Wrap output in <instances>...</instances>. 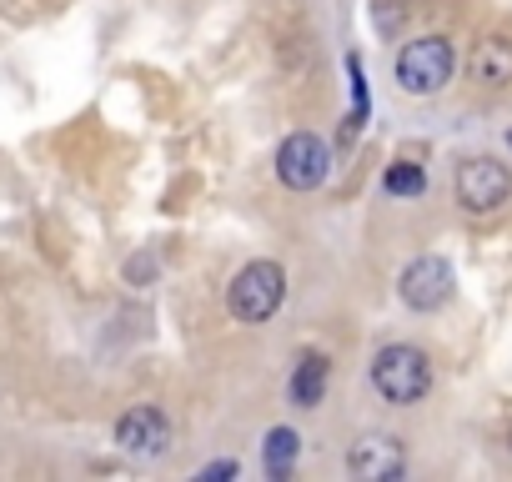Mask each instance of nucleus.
Returning <instances> with one entry per match:
<instances>
[{
    "mask_svg": "<svg viewBox=\"0 0 512 482\" xmlns=\"http://www.w3.org/2000/svg\"><path fill=\"white\" fill-rule=\"evenodd\" d=\"M372 387L382 402L392 407H412L432 392V362L422 347H407V342H392L372 357Z\"/></svg>",
    "mask_w": 512,
    "mask_h": 482,
    "instance_id": "1",
    "label": "nucleus"
},
{
    "mask_svg": "<svg viewBox=\"0 0 512 482\" xmlns=\"http://www.w3.org/2000/svg\"><path fill=\"white\" fill-rule=\"evenodd\" d=\"M287 302V272L277 262H246L236 277H231V292H226V307L236 322L246 327H262L282 312Z\"/></svg>",
    "mask_w": 512,
    "mask_h": 482,
    "instance_id": "2",
    "label": "nucleus"
},
{
    "mask_svg": "<svg viewBox=\"0 0 512 482\" xmlns=\"http://www.w3.org/2000/svg\"><path fill=\"white\" fill-rule=\"evenodd\" d=\"M447 81H452V41L422 36V41H407L402 46V56H397V86L407 96H437Z\"/></svg>",
    "mask_w": 512,
    "mask_h": 482,
    "instance_id": "3",
    "label": "nucleus"
},
{
    "mask_svg": "<svg viewBox=\"0 0 512 482\" xmlns=\"http://www.w3.org/2000/svg\"><path fill=\"white\" fill-rule=\"evenodd\" d=\"M327 171H332V151H327L322 136L292 131V136L277 146V176H282V186H292V191H317V186L327 181Z\"/></svg>",
    "mask_w": 512,
    "mask_h": 482,
    "instance_id": "4",
    "label": "nucleus"
},
{
    "mask_svg": "<svg viewBox=\"0 0 512 482\" xmlns=\"http://www.w3.org/2000/svg\"><path fill=\"white\" fill-rule=\"evenodd\" d=\"M507 196H512V171H507L502 161L472 156V161L457 166V201H462V211L487 216V211H497Z\"/></svg>",
    "mask_w": 512,
    "mask_h": 482,
    "instance_id": "5",
    "label": "nucleus"
},
{
    "mask_svg": "<svg viewBox=\"0 0 512 482\" xmlns=\"http://www.w3.org/2000/svg\"><path fill=\"white\" fill-rule=\"evenodd\" d=\"M397 292H402V302L412 312H437L452 297V267L442 257H417V262H407Z\"/></svg>",
    "mask_w": 512,
    "mask_h": 482,
    "instance_id": "6",
    "label": "nucleus"
},
{
    "mask_svg": "<svg viewBox=\"0 0 512 482\" xmlns=\"http://www.w3.org/2000/svg\"><path fill=\"white\" fill-rule=\"evenodd\" d=\"M116 442H121V452H131V457H161V452L171 447V422H166L161 407H131V412H121V422H116Z\"/></svg>",
    "mask_w": 512,
    "mask_h": 482,
    "instance_id": "7",
    "label": "nucleus"
},
{
    "mask_svg": "<svg viewBox=\"0 0 512 482\" xmlns=\"http://www.w3.org/2000/svg\"><path fill=\"white\" fill-rule=\"evenodd\" d=\"M347 467H352V477L392 482V477H402L407 457H402V442H397V437H387V432H367V437H357V442H352Z\"/></svg>",
    "mask_w": 512,
    "mask_h": 482,
    "instance_id": "8",
    "label": "nucleus"
},
{
    "mask_svg": "<svg viewBox=\"0 0 512 482\" xmlns=\"http://www.w3.org/2000/svg\"><path fill=\"white\" fill-rule=\"evenodd\" d=\"M472 76L482 81V86H512V36H502V31H492V36H482L477 46H472Z\"/></svg>",
    "mask_w": 512,
    "mask_h": 482,
    "instance_id": "9",
    "label": "nucleus"
},
{
    "mask_svg": "<svg viewBox=\"0 0 512 482\" xmlns=\"http://www.w3.org/2000/svg\"><path fill=\"white\" fill-rule=\"evenodd\" d=\"M327 377H332L327 357H302L297 372H292V402L297 407H317L327 397Z\"/></svg>",
    "mask_w": 512,
    "mask_h": 482,
    "instance_id": "10",
    "label": "nucleus"
},
{
    "mask_svg": "<svg viewBox=\"0 0 512 482\" xmlns=\"http://www.w3.org/2000/svg\"><path fill=\"white\" fill-rule=\"evenodd\" d=\"M297 452H302V437H297L292 427H272V432L262 437L267 477H287V472H292V462H297Z\"/></svg>",
    "mask_w": 512,
    "mask_h": 482,
    "instance_id": "11",
    "label": "nucleus"
},
{
    "mask_svg": "<svg viewBox=\"0 0 512 482\" xmlns=\"http://www.w3.org/2000/svg\"><path fill=\"white\" fill-rule=\"evenodd\" d=\"M382 186H387L392 196H422V191H427V176H422V166H412V161H397V166L382 176Z\"/></svg>",
    "mask_w": 512,
    "mask_h": 482,
    "instance_id": "12",
    "label": "nucleus"
},
{
    "mask_svg": "<svg viewBox=\"0 0 512 482\" xmlns=\"http://www.w3.org/2000/svg\"><path fill=\"white\" fill-rule=\"evenodd\" d=\"M201 477H206V482H216V477H236V457H226V462H211Z\"/></svg>",
    "mask_w": 512,
    "mask_h": 482,
    "instance_id": "13",
    "label": "nucleus"
},
{
    "mask_svg": "<svg viewBox=\"0 0 512 482\" xmlns=\"http://www.w3.org/2000/svg\"><path fill=\"white\" fill-rule=\"evenodd\" d=\"M507 141H512V136H507Z\"/></svg>",
    "mask_w": 512,
    "mask_h": 482,
    "instance_id": "14",
    "label": "nucleus"
},
{
    "mask_svg": "<svg viewBox=\"0 0 512 482\" xmlns=\"http://www.w3.org/2000/svg\"><path fill=\"white\" fill-rule=\"evenodd\" d=\"M507 442H512V437H507Z\"/></svg>",
    "mask_w": 512,
    "mask_h": 482,
    "instance_id": "15",
    "label": "nucleus"
}]
</instances>
